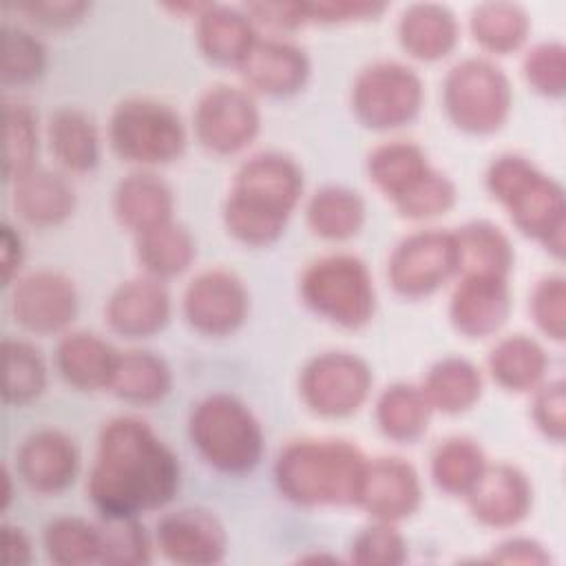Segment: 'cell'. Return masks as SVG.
I'll return each mask as SVG.
<instances>
[{"mask_svg":"<svg viewBox=\"0 0 566 566\" xmlns=\"http://www.w3.org/2000/svg\"><path fill=\"white\" fill-rule=\"evenodd\" d=\"M177 453L137 416L111 418L97 438L86 491L99 515L159 511L179 491Z\"/></svg>","mask_w":566,"mask_h":566,"instance_id":"1","label":"cell"},{"mask_svg":"<svg viewBox=\"0 0 566 566\" xmlns=\"http://www.w3.org/2000/svg\"><path fill=\"white\" fill-rule=\"evenodd\" d=\"M305 188L296 159L279 150L248 157L234 172L223 201L226 230L250 248H265L285 232Z\"/></svg>","mask_w":566,"mask_h":566,"instance_id":"2","label":"cell"},{"mask_svg":"<svg viewBox=\"0 0 566 566\" xmlns=\"http://www.w3.org/2000/svg\"><path fill=\"white\" fill-rule=\"evenodd\" d=\"M365 453L340 438H296L276 455L274 482L296 506H356Z\"/></svg>","mask_w":566,"mask_h":566,"instance_id":"3","label":"cell"},{"mask_svg":"<svg viewBox=\"0 0 566 566\" xmlns=\"http://www.w3.org/2000/svg\"><path fill=\"white\" fill-rule=\"evenodd\" d=\"M489 195L513 226L555 259L564 256L566 197L562 184L517 153L497 155L484 175Z\"/></svg>","mask_w":566,"mask_h":566,"instance_id":"4","label":"cell"},{"mask_svg":"<svg viewBox=\"0 0 566 566\" xmlns=\"http://www.w3.org/2000/svg\"><path fill=\"white\" fill-rule=\"evenodd\" d=\"M188 438L199 458L226 475L250 473L265 449L259 418L241 398L228 391L208 394L192 407Z\"/></svg>","mask_w":566,"mask_h":566,"instance_id":"5","label":"cell"},{"mask_svg":"<svg viewBox=\"0 0 566 566\" xmlns=\"http://www.w3.org/2000/svg\"><path fill=\"white\" fill-rule=\"evenodd\" d=\"M301 301L318 318L343 329H360L376 314V285L367 263L349 252L314 259L298 281Z\"/></svg>","mask_w":566,"mask_h":566,"instance_id":"6","label":"cell"},{"mask_svg":"<svg viewBox=\"0 0 566 566\" xmlns=\"http://www.w3.org/2000/svg\"><path fill=\"white\" fill-rule=\"evenodd\" d=\"M442 106L458 130L493 135L511 115L513 86L493 60L480 55L462 57L442 80Z\"/></svg>","mask_w":566,"mask_h":566,"instance_id":"7","label":"cell"},{"mask_svg":"<svg viewBox=\"0 0 566 566\" xmlns=\"http://www.w3.org/2000/svg\"><path fill=\"white\" fill-rule=\"evenodd\" d=\"M108 142L115 155L137 166H164L186 150V126L179 113L155 97H126L108 119Z\"/></svg>","mask_w":566,"mask_h":566,"instance_id":"8","label":"cell"},{"mask_svg":"<svg viewBox=\"0 0 566 566\" xmlns=\"http://www.w3.org/2000/svg\"><path fill=\"white\" fill-rule=\"evenodd\" d=\"M424 102L420 75L398 60H376L358 71L349 104L356 119L371 130H394L411 124Z\"/></svg>","mask_w":566,"mask_h":566,"instance_id":"9","label":"cell"},{"mask_svg":"<svg viewBox=\"0 0 566 566\" xmlns=\"http://www.w3.org/2000/svg\"><path fill=\"white\" fill-rule=\"evenodd\" d=\"M374 371L365 358L332 349L310 358L298 376L303 405L321 418H347L369 398Z\"/></svg>","mask_w":566,"mask_h":566,"instance_id":"10","label":"cell"},{"mask_svg":"<svg viewBox=\"0 0 566 566\" xmlns=\"http://www.w3.org/2000/svg\"><path fill=\"white\" fill-rule=\"evenodd\" d=\"M458 274L455 234L438 228L416 230L400 239L387 261V279L396 294L424 298Z\"/></svg>","mask_w":566,"mask_h":566,"instance_id":"11","label":"cell"},{"mask_svg":"<svg viewBox=\"0 0 566 566\" xmlns=\"http://www.w3.org/2000/svg\"><path fill=\"white\" fill-rule=\"evenodd\" d=\"M197 142L214 155H234L248 148L261 130V111L245 86L214 84L206 88L192 113Z\"/></svg>","mask_w":566,"mask_h":566,"instance_id":"12","label":"cell"},{"mask_svg":"<svg viewBox=\"0 0 566 566\" xmlns=\"http://www.w3.org/2000/svg\"><path fill=\"white\" fill-rule=\"evenodd\" d=\"M9 310L13 321L31 334H60L77 316V287L73 279L60 270H33L13 281Z\"/></svg>","mask_w":566,"mask_h":566,"instance_id":"13","label":"cell"},{"mask_svg":"<svg viewBox=\"0 0 566 566\" xmlns=\"http://www.w3.org/2000/svg\"><path fill=\"white\" fill-rule=\"evenodd\" d=\"M186 323L203 336H228L237 332L250 312V292L239 274L210 268L190 279L181 296Z\"/></svg>","mask_w":566,"mask_h":566,"instance_id":"14","label":"cell"},{"mask_svg":"<svg viewBox=\"0 0 566 566\" xmlns=\"http://www.w3.org/2000/svg\"><path fill=\"white\" fill-rule=\"evenodd\" d=\"M159 553L181 566H212L226 559L228 533L221 520L201 506H184L157 522Z\"/></svg>","mask_w":566,"mask_h":566,"instance_id":"15","label":"cell"},{"mask_svg":"<svg viewBox=\"0 0 566 566\" xmlns=\"http://www.w3.org/2000/svg\"><path fill=\"white\" fill-rule=\"evenodd\" d=\"M422 504V482L411 462L398 455L367 460L358 491V502L378 522H400L411 517Z\"/></svg>","mask_w":566,"mask_h":566,"instance_id":"16","label":"cell"},{"mask_svg":"<svg viewBox=\"0 0 566 566\" xmlns=\"http://www.w3.org/2000/svg\"><path fill=\"white\" fill-rule=\"evenodd\" d=\"M473 520L489 528H513L533 506V486L526 473L509 462L486 464L475 486L464 495Z\"/></svg>","mask_w":566,"mask_h":566,"instance_id":"17","label":"cell"},{"mask_svg":"<svg viewBox=\"0 0 566 566\" xmlns=\"http://www.w3.org/2000/svg\"><path fill=\"white\" fill-rule=\"evenodd\" d=\"M237 69L250 93L287 97L307 84L312 62L303 46L276 35H259Z\"/></svg>","mask_w":566,"mask_h":566,"instance_id":"18","label":"cell"},{"mask_svg":"<svg viewBox=\"0 0 566 566\" xmlns=\"http://www.w3.org/2000/svg\"><path fill=\"white\" fill-rule=\"evenodd\" d=\"M513 310L506 276L462 274L449 298V321L467 338H486L502 329Z\"/></svg>","mask_w":566,"mask_h":566,"instance_id":"19","label":"cell"},{"mask_svg":"<svg viewBox=\"0 0 566 566\" xmlns=\"http://www.w3.org/2000/svg\"><path fill=\"white\" fill-rule=\"evenodd\" d=\"M15 471L31 491L55 495L69 489L77 478V444L60 429H38L20 442L15 451Z\"/></svg>","mask_w":566,"mask_h":566,"instance_id":"20","label":"cell"},{"mask_svg":"<svg viewBox=\"0 0 566 566\" xmlns=\"http://www.w3.org/2000/svg\"><path fill=\"white\" fill-rule=\"evenodd\" d=\"M172 301L166 283L150 274L119 283L106 305L108 327L124 338H150L170 321Z\"/></svg>","mask_w":566,"mask_h":566,"instance_id":"21","label":"cell"},{"mask_svg":"<svg viewBox=\"0 0 566 566\" xmlns=\"http://www.w3.org/2000/svg\"><path fill=\"white\" fill-rule=\"evenodd\" d=\"M195 22L199 51L206 60L223 66H239L259 38L252 18L243 9L228 4L208 2Z\"/></svg>","mask_w":566,"mask_h":566,"instance_id":"22","label":"cell"},{"mask_svg":"<svg viewBox=\"0 0 566 566\" xmlns=\"http://www.w3.org/2000/svg\"><path fill=\"white\" fill-rule=\"evenodd\" d=\"M396 33L407 55L420 62H436L455 49L460 24L447 4L416 2L400 13Z\"/></svg>","mask_w":566,"mask_h":566,"instance_id":"23","label":"cell"},{"mask_svg":"<svg viewBox=\"0 0 566 566\" xmlns=\"http://www.w3.org/2000/svg\"><path fill=\"white\" fill-rule=\"evenodd\" d=\"M175 212L170 186L150 170H137L119 179L113 192V214L133 234L166 223Z\"/></svg>","mask_w":566,"mask_h":566,"instance_id":"24","label":"cell"},{"mask_svg":"<svg viewBox=\"0 0 566 566\" xmlns=\"http://www.w3.org/2000/svg\"><path fill=\"white\" fill-rule=\"evenodd\" d=\"M11 203L15 214L38 228H51L64 223L77 206L73 184L46 168H35L29 175L13 181Z\"/></svg>","mask_w":566,"mask_h":566,"instance_id":"25","label":"cell"},{"mask_svg":"<svg viewBox=\"0 0 566 566\" xmlns=\"http://www.w3.org/2000/svg\"><path fill=\"white\" fill-rule=\"evenodd\" d=\"M119 352L99 334L69 332L55 349V367L64 382L80 391L108 389Z\"/></svg>","mask_w":566,"mask_h":566,"instance_id":"26","label":"cell"},{"mask_svg":"<svg viewBox=\"0 0 566 566\" xmlns=\"http://www.w3.org/2000/svg\"><path fill=\"white\" fill-rule=\"evenodd\" d=\"M365 168L369 181L391 203L407 197L433 170L427 153L407 139H391L371 148Z\"/></svg>","mask_w":566,"mask_h":566,"instance_id":"27","label":"cell"},{"mask_svg":"<svg viewBox=\"0 0 566 566\" xmlns=\"http://www.w3.org/2000/svg\"><path fill=\"white\" fill-rule=\"evenodd\" d=\"M546 349L526 334H511L500 338L486 358V367L497 387L513 394L535 391L548 371Z\"/></svg>","mask_w":566,"mask_h":566,"instance_id":"28","label":"cell"},{"mask_svg":"<svg viewBox=\"0 0 566 566\" xmlns=\"http://www.w3.org/2000/svg\"><path fill=\"white\" fill-rule=\"evenodd\" d=\"M53 157L69 172H91L99 164V133L95 119L77 108L62 106L46 126Z\"/></svg>","mask_w":566,"mask_h":566,"instance_id":"29","label":"cell"},{"mask_svg":"<svg viewBox=\"0 0 566 566\" xmlns=\"http://www.w3.org/2000/svg\"><path fill=\"white\" fill-rule=\"evenodd\" d=\"M420 387L433 411L458 416L480 400L484 380L480 367L469 358L444 356L429 367Z\"/></svg>","mask_w":566,"mask_h":566,"instance_id":"30","label":"cell"},{"mask_svg":"<svg viewBox=\"0 0 566 566\" xmlns=\"http://www.w3.org/2000/svg\"><path fill=\"white\" fill-rule=\"evenodd\" d=\"M431 413L433 409L422 387L411 382H394L385 387L374 405V418L380 433L402 444H411L427 433Z\"/></svg>","mask_w":566,"mask_h":566,"instance_id":"31","label":"cell"},{"mask_svg":"<svg viewBox=\"0 0 566 566\" xmlns=\"http://www.w3.org/2000/svg\"><path fill=\"white\" fill-rule=\"evenodd\" d=\"M458 245V274L506 276L515 263L511 239L491 221H469L455 232Z\"/></svg>","mask_w":566,"mask_h":566,"instance_id":"32","label":"cell"},{"mask_svg":"<svg viewBox=\"0 0 566 566\" xmlns=\"http://www.w3.org/2000/svg\"><path fill=\"white\" fill-rule=\"evenodd\" d=\"M172 369L153 352H119L108 391L130 405H155L170 394Z\"/></svg>","mask_w":566,"mask_h":566,"instance_id":"33","label":"cell"},{"mask_svg":"<svg viewBox=\"0 0 566 566\" xmlns=\"http://www.w3.org/2000/svg\"><path fill=\"white\" fill-rule=\"evenodd\" d=\"M135 254L146 274L166 281L184 274L192 265L197 241L186 226L170 219L135 234Z\"/></svg>","mask_w":566,"mask_h":566,"instance_id":"34","label":"cell"},{"mask_svg":"<svg viewBox=\"0 0 566 566\" xmlns=\"http://www.w3.org/2000/svg\"><path fill=\"white\" fill-rule=\"evenodd\" d=\"M307 228L325 241H347L365 223V201L347 186H323L305 206Z\"/></svg>","mask_w":566,"mask_h":566,"instance_id":"35","label":"cell"},{"mask_svg":"<svg viewBox=\"0 0 566 566\" xmlns=\"http://www.w3.org/2000/svg\"><path fill=\"white\" fill-rule=\"evenodd\" d=\"M469 29L473 40L489 53L509 55L526 42L531 33V18L517 2H480L469 13Z\"/></svg>","mask_w":566,"mask_h":566,"instance_id":"36","label":"cell"},{"mask_svg":"<svg viewBox=\"0 0 566 566\" xmlns=\"http://www.w3.org/2000/svg\"><path fill=\"white\" fill-rule=\"evenodd\" d=\"M486 455L478 440L469 436H451L442 440L429 462L433 484L447 495L464 497L486 469Z\"/></svg>","mask_w":566,"mask_h":566,"instance_id":"37","label":"cell"},{"mask_svg":"<svg viewBox=\"0 0 566 566\" xmlns=\"http://www.w3.org/2000/svg\"><path fill=\"white\" fill-rule=\"evenodd\" d=\"M42 544L46 557L60 566H88L99 564V528L75 515H62L44 526Z\"/></svg>","mask_w":566,"mask_h":566,"instance_id":"38","label":"cell"},{"mask_svg":"<svg viewBox=\"0 0 566 566\" xmlns=\"http://www.w3.org/2000/svg\"><path fill=\"white\" fill-rule=\"evenodd\" d=\"M4 153L2 175L7 181H18L38 168V115L24 102H4Z\"/></svg>","mask_w":566,"mask_h":566,"instance_id":"39","label":"cell"},{"mask_svg":"<svg viewBox=\"0 0 566 566\" xmlns=\"http://www.w3.org/2000/svg\"><path fill=\"white\" fill-rule=\"evenodd\" d=\"M4 389L7 405H29L46 389V365L42 354L27 340L4 338Z\"/></svg>","mask_w":566,"mask_h":566,"instance_id":"40","label":"cell"},{"mask_svg":"<svg viewBox=\"0 0 566 566\" xmlns=\"http://www.w3.org/2000/svg\"><path fill=\"white\" fill-rule=\"evenodd\" d=\"M99 564L144 566L150 562V537L139 515H99Z\"/></svg>","mask_w":566,"mask_h":566,"instance_id":"41","label":"cell"},{"mask_svg":"<svg viewBox=\"0 0 566 566\" xmlns=\"http://www.w3.org/2000/svg\"><path fill=\"white\" fill-rule=\"evenodd\" d=\"M46 46L42 40L13 24H2V66L0 77L4 86L31 84L46 71Z\"/></svg>","mask_w":566,"mask_h":566,"instance_id":"42","label":"cell"},{"mask_svg":"<svg viewBox=\"0 0 566 566\" xmlns=\"http://www.w3.org/2000/svg\"><path fill=\"white\" fill-rule=\"evenodd\" d=\"M526 84L544 97H564L566 93V46L559 40H546L531 46L522 60Z\"/></svg>","mask_w":566,"mask_h":566,"instance_id":"43","label":"cell"},{"mask_svg":"<svg viewBox=\"0 0 566 566\" xmlns=\"http://www.w3.org/2000/svg\"><path fill=\"white\" fill-rule=\"evenodd\" d=\"M409 557L402 533L391 522L365 526L352 542L349 562L358 566H400Z\"/></svg>","mask_w":566,"mask_h":566,"instance_id":"44","label":"cell"},{"mask_svg":"<svg viewBox=\"0 0 566 566\" xmlns=\"http://www.w3.org/2000/svg\"><path fill=\"white\" fill-rule=\"evenodd\" d=\"M458 201V188L449 175L433 168L407 197L394 203L396 212L411 221L447 214Z\"/></svg>","mask_w":566,"mask_h":566,"instance_id":"45","label":"cell"},{"mask_svg":"<svg viewBox=\"0 0 566 566\" xmlns=\"http://www.w3.org/2000/svg\"><path fill=\"white\" fill-rule=\"evenodd\" d=\"M528 312L537 329L555 343L566 338V279L564 274L542 276L528 298Z\"/></svg>","mask_w":566,"mask_h":566,"instance_id":"46","label":"cell"},{"mask_svg":"<svg viewBox=\"0 0 566 566\" xmlns=\"http://www.w3.org/2000/svg\"><path fill=\"white\" fill-rule=\"evenodd\" d=\"M531 418L537 431L555 444L564 442L566 436V385L562 378L542 382L535 389Z\"/></svg>","mask_w":566,"mask_h":566,"instance_id":"47","label":"cell"},{"mask_svg":"<svg viewBox=\"0 0 566 566\" xmlns=\"http://www.w3.org/2000/svg\"><path fill=\"white\" fill-rule=\"evenodd\" d=\"M15 9L40 27L69 29L84 20L86 11H91V4L82 0H31L18 2Z\"/></svg>","mask_w":566,"mask_h":566,"instance_id":"48","label":"cell"},{"mask_svg":"<svg viewBox=\"0 0 566 566\" xmlns=\"http://www.w3.org/2000/svg\"><path fill=\"white\" fill-rule=\"evenodd\" d=\"M385 9H387V4H380V2H347V0L305 2L307 22H323V24L374 20Z\"/></svg>","mask_w":566,"mask_h":566,"instance_id":"49","label":"cell"},{"mask_svg":"<svg viewBox=\"0 0 566 566\" xmlns=\"http://www.w3.org/2000/svg\"><path fill=\"white\" fill-rule=\"evenodd\" d=\"M243 11L259 27L270 31H294L307 22L305 2H248Z\"/></svg>","mask_w":566,"mask_h":566,"instance_id":"50","label":"cell"},{"mask_svg":"<svg viewBox=\"0 0 566 566\" xmlns=\"http://www.w3.org/2000/svg\"><path fill=\"white\" fill-rule=\"evenodd\" d=\"M489 562L497 564H531V566H544L551 562L548 551L531 537H509L493 546Z\"/></svg>","mask_w":566,"mask_h":566,"instance_id":"51","label":"cell"},{"mask_svg":"<svg viewBox=\"0 0 566 566\" xmlns=\"http://www.w3.org/2000/svg\"><path fill=\"white\" fill-rule=\"evenodd\" d=\"M24 261V243L20 232L4 221L2 237H0V268H2V283L9 287L18 279V272Z\"/></svg>","mask_w":566,"mask_h":566,"instance_id":"52","label":"cell"},{"mask_svg":"<svg viewBox=\"0 0 566 566\" xmlns=\"http://www.w3.org/2000/svg\"><path fill=\"white\" fill-rule=\"evenodd\" d=\"M0 548H2V564L7 566H27L33 559V546L24 528L13 524H2L0 528Z\"/></svg>","mask_w":566,"mask_h":566,"instance_id":"53","label":"cell"}]
</instances>
